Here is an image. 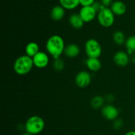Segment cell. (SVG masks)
<instances>
[{
  "label": "cell",
  "mask_w": 135,
  "mask_h": 135,
  "mask_svg": "<svg viewBox=\"0 0 135 135\" xmlns=\"http://www.w3.org/2000/svg\"><path fill=\"white\" fill-rule=\"evenodd\" d=\"M65 48V45L64 40L61 36L57 34L50 36L46 42V51L54 59L60 58L61 55L64 54Z\"/></svg>",
  "instance_id": "1"
},
{
  "label": "cell",
  "mask_w": 135,
  "mask_h": 135,
  "mask_svg": "<svg viewBox=\"0 0 135 135\" xmlns=\"http://www.w3.org/2000/svg\"><path fill=\"white\" fill-rule=\"evenodd\" d=\"M34 66L32 58L26 55H23L17 57L15 61L13 69L17 75L23 76L29 73Z\"/></svg>",
  "instance_id": "2"
},
{
  "label": "cell",
  "mask_w": 135,
  "mask_h": 135,
  "mask_svg": "<svg viewBox=\"0 0 135 135\" xmlns=\"http://www.w3.org/2000/svg\"><path fill=\"white\" fill-rule=\"evenodd\" d=\"M45 127V122L43 119L38 115H33L26 120L25 129L27 133L32 135L38 134L42 132Z\"/></svg>",
  "instance_id": "3"
},
{
  "label": "cell",
  "mask_w": 135,
  "mask_h": 135,
  "mask_svg": "<svg viewBox=\"0 0 135 135\" xmlns=\"http://www.w3.org/2000/svg\"><path fill=\"white\" fill-rule=\"evenodd\" d=\"M84 49L88 57L99 58L102 53L101 44L98 41L94 38H90L86 42Z\"/></svg>",
  "instance_id": "4"
},
{
  "label": "cell",
  "mask_w": 135,
  "mask_h": 135,
  "mask_svg": "<svg viewBox=\"0 0 135 135\" xmlns=\"http://www.w3.org/2000/svg\"><path fill=\"white\" fill-rule=\"evenodd\" d=\"M98 21L103 27H111L114 23V13L112 12L111 9L105 7L98 13Z\"/></svg>",
  "instance_id": "5"
},
{
  "label": "cell",
  "mask_w": 135,
  "mask_h": 135,
  "mask_svg": "<svg viewBox=\"0 0 135 135\" xmlns=\"http://www.w3.org/2000/svg\"><path fill=\"white\" fill-rule=\"evenodd\" d=\"M92 77L88 71H80L76 75L75 79V84L79 88H85L88 86L91 83Z\"/></svg>",
  "instance_id": "6"
},
{
  "label": "cell",
  "mask_w": 135,
  "mask_h": 135,
  "mask_svg": "<svg viewBox=\"0 0 135 135\" xmlns=\"http://www.w3.org/2000/svg\"><path fill=\"white\" fill-rule=\"evenodd\" d=\"M34 65L38 69H44L47 67L50 62L48 55L44 51H39L32 57Z\"/></svg>",
  "instance_id": "7"
},
{
  "label": "cell",
  "mask_w": 135,
  "mask_h": 135,
  "mask_svg": "<svg viewBox=\"0 0 135 135\" xmlns=\"http://www.w3.org/2000/svg\"><path fill=\"white\" fill-rule=\"evenodd\" d=\"M103 117L109 121H115L119 115V110L114 105L108 104L104 105L102 109Z\"/></svg>",
  "instance_id": "8"
},
{
  "label": "cell",
  "mask_w": 135,
  "mask_h": 135,
  "mask_svg": "<svg viewBox=\"0 0 135 135\" xmlns=\"http://www.w3.org/2000/svg\"><path fill=\"white\" fill-rule=\"evenodd\" d=\"M97 12L92 6L83 7L80 9L79 15L84 22H90L93 21L96 16Z\"/></svg>",
  "instance_id": "9"
},
{
  "label": "cell",
  "mask_w": 135,
  "mask_h": 135,
  "mask_svg": "<svg viewBox=\"0 0 135 135\" xmlns=\"http://www.w3.org/2000/svg\"><path fill=\"white\" fill-rule=\"evenodd\" d=\"M129 55L127 52L119 51L115 54L113 56V61L119 67H125L129 63Z\"/></svg>",
  "instance_id": "10"
},
{
  "label": "cell",
  "mask_w": 135,
  "mask_h": 135,
  "mask_svg": "<svg viewBox=\"0 0 135 135\" xmlns=\"http://www.w3.org/2000/svg\"><path fill=\"white\" fill-rule=\"evenodd\" d=\"M80 54V47L76 44H70L65 46L64 54L69 58H75Z\"/></svg>",
  "instance_id": "11"
},
{
  "label": "cell",
  "mask_w": 135,
  "mask_h": 135,
  "mask_svg": "<svg viewBox=\"0 0 135 135\" xmlns=\"http://www.w3.org/2000/svg\"><path fill=\"white\" fill-rule=\"evenodd\" d=\"M86 66L92 72H97L102 67V63L99 58L88 57L86 61Z\"/></svg>",
  "instance_id": "12"
},
{
  "label": "cell",
  "mask_w": 135,
  "mask_h": 135,
  "mask_svg": "<svg viewBox=\"0 0 135 135\" xmlns=\"http://www.w3.org/2000/svg\"><path fill=\"white\" fill-rule=\"evenodd\" d=\"M70 25L75 29H80L84 26V22L81 18L79 13H73L71 15L69 19Z\"/></svg>",
  "instance_id": "13"
},
{
  "label": "cell",
  "mask_w": 135,
  "mask_h": 135,
  "mask_svg": "<svg viewBox=\"0 0 135 135\" xmlns=\"http://www.w3.org/2000/svg\"><path fill=\"white\" fill-rule=\"evenodd\" d=\"M111 10L114 15H123L127 11V7L123 2L121 1H115L111 5Z\"/></svg>",
  "instance_id": "14"
},
{
  "label": "cell",
  "mask_w": 135,
  "mask_h": 135,
  "mask_svg": "<svg viewBox=\"0 0 135 135\" xmlns=\"http://www.w3.org/2000/svg\"><path fill=\"white\" fill-rule=\"evenodd\" d=\"M50 16L54 21H61L65 16V9L62 6H59V5L55 6L51 9Z\"/></svg>",
  "instance_id": "15"
},
{
  "label": "cell",
  "mask_w": 135,
  "mask_h": 135,
  "mask_svg": "<svg viewBox=\"0 0 135 135\" xmlns=\"http://www.w3.org/2000/svg\"><path fill=\"white\" fill-rule=\"evenodd\" d=\"M40 51L39 45L35 42H30L25 47V53L28 56L32 58L35 56Z\"/></svg>",
  "instance_id": "16"
},
{
  "label": "cell",
  "mask_w": 135,
  "mask_h": 135,
  "mask_svg": "<svg viewBox=\"0 0 135 135\" xmlns=\"http://www.w3.org/2000/svg\"><path fill=\"white\" fill-rule=\"evenodd\" d=\"M125 44L127 53L129 55H133V53L135 52V36H131L127 38Z\"/></svg>",
  "instance_id": "17"
},
{
  "label": "cell",
  "mask_w": 135,
  "mask_h": 135,
  "mask_svg": "<svg viewBox=\"0 0 135 135\" xmlns=\"http://www.w3.org/2000/svg\"><path fill=\"white\" fill-rule=\"evenodd\" d=\"M59 1L64 9L69 10L75 9L80 4L79 0H59Z\"/></svg>",
  "instance_id": "18"
},
{
  "label": "cell",
  "mask_w": 135,
  "mask_h": 135,
  "mask_svg": "<svg viewBox=\"0 0 135 135\" xmlns=\"http://www.w3.org/2000/svg\"><path fill=\"white\" fill-rule=\"evenodd\" d=\"M104 98L102 96H96L92 98V99L91 100L90 104L91 106L94 108V109H98L100 108H103L104 106Z\"/></svg>",
  "instance_id": "19"
},
{
  "label": "cell",
  "mask_w": 135,
  "mask_h": 135,
  "mask_svg": "<svg viewBox=\"0 0 135 135\" xmlns=\"http://www.w3.org/2000/svg\"><path fill=\"white\" fill-rule=\"evenodd\" d=\"M113 42L116 44L122 45L125 43V41H126L127 39L125 38V34H124V33L122 31H121V30H117V31H115L113 33Z\"/></svg>",
  "instance_id": "20"
},
{
  "label": "cell",
  "mask_w": 135,
  "mask_h": 135,
  "mask_svg": "<svg viewBox=\"0 0 135 135\" xmlns=\"http://www.w3.org/2000/svg\"><path fill=\"white\" fill-rule=\"evenodd\" d=\"M64 62H63V61L62 60V59H61L60 58L54 59V63H53V67H54V69L55 71H62V70L64 69Z\"/></svg>",
  "instance_id": "21"
},
{
  "label": "cell",
  "mask_w": 135,
  "mask_h": 135,
  "mask_svg": "<svg viewBox=\"0 0 135 135\" xmlns=\"http://www.w3.org/2000/svg\"><path fill=\"white\" fill-rule=\"evenodd\" d=\"M94 0H79V2L83 7L91 6L94 2Z\"/></svg>",
  "instance_id": "22"
},
{
  "label": "cell",
  "mask_w": 135,
  "mask_h": 135,
  "mask_svg": "<svg viewBox=\"0 0 135 135\" xmlns=\"http://www.w3.org/2000/svg\"><path fill=\"white\" fill-rule=\"evenodd\" d=\"M123 125V123L122 120L121 119H116L114 121V123H113V127L115 129L118 130L122 128Z\"/></svg>",
  "instance_id": "23"
},
{
  "label": "cell",
  "mask_w": 135,
  "mask_h": 135,
  "mask_svg": "<svg viewBox=\"0 0 135 135\" xmlns=\"http://www.w3.org/2000/svg\"><path fill=\"white\" fill-rule=\"evenodd\" d=\"M112 1L113 0H101V3L104 5L105 7H107L109 5H112V4L113 3Z\"/></svg>",
  "instance_id": "24"
},
{
  "label": "cell",
  "mask_w": 135,
  "mask_h": 135,
  "mask_svg": "<svg viewBox=\"0 0 135 135\" xmlns=\"http://www.w3.org/2000/svg\"><path fill=\"white\" fill-rule=\"evenodd\" d=\"M125 135H135L134 131H130L127 132Z\"/></svg>",
  "instance_id": "25"
},
{
  "label": "cell",
  "mask_w": 135,
  "mask_h": 135,
  "mask_svg": "<svg viewBox=\"0 0 135 135\" xmlns=\"http://www.w3.org/2000/svg\"><path fill=\"white\" fill-rule=\"evenodd\" d=\"M22 135H32V134H30V133H27V132H26V133H23V134H22Z\"/></svg>",
  "instance_id": "26"
}]
</instances>
